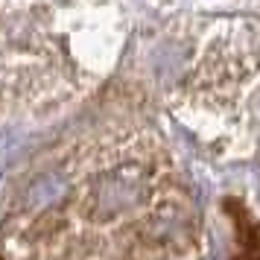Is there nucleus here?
<instances>
[{"mask_svg":"<svg viewBox=\"0 0 260 260\" xmlns=\"http://www.w3.org/2000/svg\"><path fill=\"white\" fill-rule=\"evenodd\" d=\"M141 190H143V181L138 173H117L100 187L96 208L103 213H117L141 199Z\"/></svg>","mask_w":260,"mask_h":260,"instance_id":"1","label":"nucleus"}]
</instances>
